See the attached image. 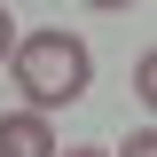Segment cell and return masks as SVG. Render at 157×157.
<instances>
[{
  "instance_id": "6da1fadb",
  "label": "cell",
  "mask_w": 157,
  "mask_h": 157,
  "mask_svg": "<svg viewBox=\"0 0 157 157\" xmlns=\"http://www.w3.org/2000/svg\"><path fill=\"white\" fill-rule=\"evenodd\" d=\"M8 71H16V86L32 94V110H63V102L86 94L94 55H86L78 32H24L16 47H8Z\"/></svg>"
},
{
  "instance_id": "7a4b0ae2",
  "label": "cell",
  "mask_w": 157,
  "mask_h": 157,
  "mask_svg": "<svg viewBox=\"0 0 157 157\" xmlns=\"http://www.w3.org/2000/svg\"><path fill=\"white\" fill-rule=\"evenodd\" d=\"M0 157H55V134H47V118H39V110L0 118Z\"/></svg>"
},
{
  "instance_id": "3957f363",
  "label": "cell",
  "mask_w": 157,
  "mask_h": 157,
  "mask_svg": "<svg viewBox=\"0 0 157 157\" xmlns=\"http://www.w3.org/2000/svg\"><path fill=\"white\" fill-rule=\"evenodd\" d=\"M126 157H157V134H149V126H141V134L126 141Z\"/></svg>"
},
{
  "instance_id": "277c9868",
  "label": "cell",
  "mask_w": 157,
  "mask_h": 157,
  "mask_svg": "<svg viewBox=\"0 0 157 157\" xmlns=\"http://www.w3.org/2000/svg\"><path fill=\"white\" fill-rule=\"evenodd\" d=\"M8 47H16V24H8V8H0V63H8Z\"/></svg>"
},
{
  "instance_id": "5b68a950",
  "label": "cell",
  "mask_w": 157,
  "mask_h": 157,
  "mask_svg": "<svg viewBox=\"0 0 157 157\" xmlns=\"http://www.w3.org/2000/svg\"><path fill=\"white\" fill-rule=\"evenodd\" d=\"M86 8H134V0H86Z\"/></svg>"
},
{
  "instance_id": "8992f818",
  "label": "cell",
  "mask_w": 157,
  "mask_h": 157,
  "mask_svg": "<svg viewBox=\"0 0 157 157\" xmlns=\"http://www.w3.org/2000/svg\"><path fill=\"white\" fill-rule=\"evenodd\" d=\"M63 157H102V149H63Z\"/></svg>"
},
{
  "instance_id": "52a82bcc",
  "label": "cell",
  "mask_w": 157,
  "mask_h": 157,
  "mask_svg": "<svg viewBox=\"0 0 157 157\" xmlns=\"http://www.w3.org/2000/svg\"><path fill=\"white\" fill-rule=\"evenodd\" d=\"M0 8H8V0H0Z\"/></svg>"
}]
</instances>
